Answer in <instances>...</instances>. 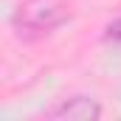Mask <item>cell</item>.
<instances>
[{"label":"cell","instance_id":"obj_1","mask_svg":"<svg viewBox=\"0 0 121 121\" xmlns=\"http://www.w3.org/2000/svg\"><path fill=\"white\" fill-rule=\"evenodd\" d=\"M70 20V6L65 0H23L11 14V28L17 39L37 42L51 37Z\"/></svg>","mask_w":121,"mask_h":121},{"label":"cell","instance_id":"obj_2","mask_svg":"<svg viewBox=\"0 0 121 121\" xmlns=\"http://www.w3.org/2000/svg\"><path fill=\"white\" fill-rule=\"evenodd\" d=\"M101 116H104V107L99 104V99H93L87 93L65 96L45 110V118L54 121H99Z\"/></svg>","mask_w":121,"mask_h":121},{"label":"cell","instance_id":"obj_3","mask_svg":"<svg viewBox=\"0 0 121 121\" xmlns=\"http://www.w3.org/2000/svg\"><path fill=\"white\" fill-rule=\"evenodd\" d=\"M104 42L121 48V14L113 20V23H107V28H104Z\"/></svg>","mask_w":121,"mask_h":121}]
</instances>
